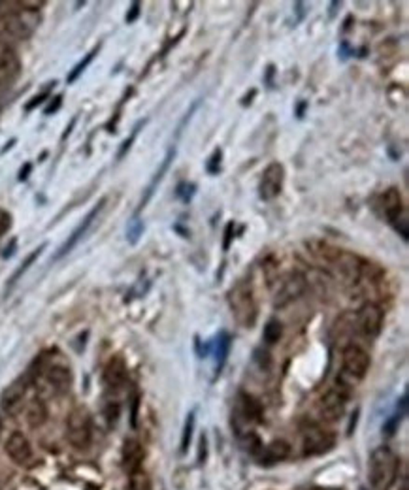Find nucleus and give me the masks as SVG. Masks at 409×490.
Instances as JSON below:
<instances>
[{"mask_svg":"<svg viewBox=\"0 0 409 490\" xmlns=\"http://www.w3.org/2000/svg\"><path fill=\"white\" fill-rule=\"evenodd\" d=\"M228 306H230L234 319L240 326L253 328L257 325L258 307L249 279H240L232 289L228 290Z\"/></svg>","mask_w":409,"mask_h":490,"instance_id":"obj_1","label":"nucleus"},{"mask_svg":"<svg viewBox=\"0 0 409 490\" xmlns=\"http://www.w3.org/2000/svg\"><path fill=\"white\" fill-rule=\"evenodd\" d=\"M398 466L400 460L391 447H377L370 456V484L377 490H386L396 481Z\"/></svg>","mask_w":409,"mask_h":490,"instance_id":"obj_2","label":"nucleus"},{"mask_svg":"<svg viewBox=\"0 0 409 490\" xmlns=\"http://www.w3.org/2000/svg\"><path fill=\"white\" fill-rule=\"evenodd\" d=\"M66 437L72 447L76 449H87L93 439V428H91V419L85 409L77 408L70 411L68 420H66Z\"/></svg>","mask_w":409,"mask_h":490,"instance_id":"obj_3","label":"nucleus"},{"mask_svg":"<svg viewBox=\"0 0 409 490\" xmlns=\"http://www.w3.org/2000/svg\"><path fill=\"white\" fill-rule=\"evenodd\" d=\"M381 206L386 215V221L402 234L403 240H408V213L403 206V198L396 187H391L385 195L381 196Z\"/></svg>","mask_w":409,"mask_h":490,"instance_id":"obj_4","label":"nucleus"},{"mask_svg":"<svg viewBox=\"0 0 409 490\" xmlns=\"http://www.w3.org/2000/svg\"><path fill=\"white\" fill-rule=\"evenodd\" d=\"M302 447L306 456L325 455L334 447V436L319 426H308L302 434Z\"/></svg>","mask_w":409,"mask_h":490,"instance_id":"obj_5","label":"nucleus"},{"mask_svg":"<svg viewBox=\"0 0 409 490\" xmlns=\"http://www.w3.org/2000/svg\"><path fill=\"white\" fill-rule=\"evenodd\" d=\"M283 181H285V168L279 162H272L266 166L263 177H260V185H258V195L263 200H274L281 195L283 189Z\"/></svg>","mask_w":409,"mask_h":490,"instance_id":"obj_6","label":"nucleus"},{"mask_svg":"<svg viewBox=\"0 0 409 490\" xmlns=\"http://www.w3.org/2000/svg\"><path fill=\"white\" fill-rule=\"evenodd\" d=\"M306 290V276L300 272L289 273L283 281H281L279 289L275 290L274 296V306L275 307H285L287 304H291L296 298L304 295Z\"/></svg>","mask_w":409,"mask_h":490,"instance_id":"obj_7","label":"nucleus"},{"mask_svg":"<svg viewBox=\"0 0 409 490\" xmlns=\"http://www.w3.org/2000/svg\"><path fill=\"white\" fill-rule=\"evenodd\" d=\"M344 370L351 378L364 379L370 370V356L363 347L349 345L344 351Z\"/></svg>","mask_w":409,"mask_h":490,"instance_id":"obj_8","label":"nucleus"},{"mask_svg":"<svg viewBox=\"0 0 409 490\" xmlns=\"http://www.w3.org/2000/svg\"><path fill=\"white\" fill-rule=\"evenodd\" d=\"M357 323L364 336L377 337L383 328V309L375 304H364L357 315Z\"/></svg>","mask_w":409,"mask_h":490,"instance_id":"obj_9","label":"nucleus"},{"mask_svg":"<svg viewBox=\"0 0 409 490\" xmlns=\"http://www.w3.org/2000/svg\"><path fill=\"white\" fill-rule=\"evenodd\" d=\"M104 204H106V198H102V200H100L99 204H96V206H94L93 209H91V212L87 213V215H85V217H83V221H82V223H80V225L76 226V228H74V232H72V234H70V238H68V240H66V242L63 243V245H61V249H58L57 254H55V259H61V257H65V254H68L72 251V249L76 247L77 242H80V240H82V238L85 236V234H87L89 226L93 225L94 219L99 217V213L102 212V207H104Z\"/></svg>","mask_w":409,"mask_h":490,"instance_id":"obj_10","label":"nucleus"},{"mask_svg":"<svg viewBox=\"0 0 409 490\" xmlns=\"http://www.w3.org/2000/svg\"><path fill=\"white\" fill-rule=\"evenodd\" d=\"M32 29H34V25H30L29 19L25 15H19V13H6L0 18V34L2 36L25 40V38H29Z\"/></svg>","mask_w":409,"mask_h":490,"instance_id":"obj_11","label":"nucleus"},{"mask_svg":"<svg viewBox=\"0 0 409 490\" xmlns=\"http://www.w3.org/2000/svg\"><path fill=\"white\" fill-rule=\"evenodd\" d=\"M4 449H6V455L19 466H25L32 460V447H30L27 436L21 432H13L12 436L8 437Z\"/></svg>","mask_w":409,"mask_h":490,"instance_id":"obj_12","label":"nucleus"},{"mask_svg":"<svg viewBox=\"0 0 409 490\" xmlns=\"http://www.w3.org/2000/svg\"><path fill=\"white\" fill-rule=\"evenodd\" d=\"M345 404H347V392H344L341 389H330L321 398L322 417L328 420L339 419L345 411Z\"/></svg>","mask_w":409,"mask_h":490,"instance_id":"obj_13","label":"nucleus"},{"mask_svg":"<svg viewBox=\"0 0 409 490\" xmlns=\"http://www.w3.org/2000/svg\"><path fill=\"white\" fill-rule=\"evenodd\" d=\"M121 458H123V470L130 475L136 470H141V464H144V458H146V451H144L138 439H127L123 445Z\"/></svg>","mask_w":409,"mask_h":490,"instance_id":"obj_14","label":"nucleus"},{"mask_svg":"<svg viewBox=\"0 0 409 490\" xmlns=\"http://www.w3.org/2000/svg\"><path fill=\"white\" fill-rule=\"evenodd\" d=\"M104 383L111 390L121 389L127 383V364L121 356H111L104 368Z\"/></svg>","mask_w":409,"mask_h":490,"instance_id":"obj_15","label":"nucleus"},{"mask_svg":"<svg viewBox=\"0 0 409 490\" xmlns=\"http://www.w3.org/2000/svg\"><path fill=\"white\" fill-rule=\"evenodd\" d=\"M19 74V59L8 44L0 41V83H6Z\"/></svg>","mask_w":409,"mask_h":490,"instance_id":"obj_16","label":"nucleus"},{"mask_svg":"<svg viewBox=\"0 0 409 490\" xmlns=\"http://www.w3.org/2000/svg\"><path fill=\"white\" fill-rule=\"evenodd\" d=\"M25 392H27V385H25L23 379H18V381L8 385L6 389L2 390V394H0V406H2V409L13 411L25 398Z\"/></svg>","mask_w":409,"mask_h":490,"instance_id":"obj_17","label":"nucleus"},{"mask_svg":"<svg viewBox=\"0 0 409 490\" xmlns=\"http://www.w3.org/2000/svg\"><path fill=\"white\" fill-rule=\"evenodd\" d=\"M238 411L247 423H263V406L257 398H253L246 392L238 394Z\"/></svg>","mask_w":409,"mask_h":490,"instance_id":"obj_18","label":"nucleus"},{"mask_svg":"<svg viewBox=\"0 0 409 490\" xmlns=\"http://www.w3.org/2000/svg\"><path fill=\"white\" fill-rule=\"evenodd\" d=\"M174 159H175V148H170V149H168V153H166V157H164L163 162H161V166H158V170L155 172V176H153L151 183L147 185L146 195H144V198H141V202H140V209H141V207H146V206H147V202L151 200L153 193L157 191V185L161 183V181H163L164 174L168 172L170 165H172V160H174ZM140 209H138V212H140Z\"/></svg>","mask_w":409,"mask_h":490,"instance_id":"obj_19","label":"nucleus"},{"mask_svg":"<svg viewBox=\"0 0 409 490\" xmlns=\"http://www.w3.org/2000/svg\"><path fill=\"white\" fill-rule=\"evenodd\" d=\"M46 378L47 381L55 387V389H61V390L68 389L72 383L70 368L63 366V364H53V366L47 368Z\"/></svg>","mask_w":409,"mask_h":490,"instance_id":"obj_20","label":"nucleus"},{"mask_svg":"<svg viewBox=\"0 0 409 490\" xmlns=\"http://www.w3.org/2000/svg\"><path fill=\"white\" fill-rule=\"evenodd\" d=\"M47 420V408L46 404L42 402L40 398H34L27 408V425L30 428H40L46 425Z\"/></svg>","mask_w":409,"mask_h":490,"instance_id":"obj_21","label":"nucleus"},{"mask_svg":"<svg viewBox=\"0 0 409 490\" xmlns=\"http://www.w3.org/2000/svg\"><path fill=\"white\" fill-rule=\"evenodd\" d=\"M338 262L339 270H341V273H344L345 278L349 279V281H357V278L360 276V264H358L357 257L347 253H339Z\"/></svg>","mask_w":409,"mask_h":490,"instance_id":"obj_22","label":"nucleus"},{"mask_svg":"<svg viewBox=\"0 0 409 490\" xmlns=\"http://www.w3.org/2000/svg\"><path fill=\"white\" fill-rule=\"evenodd\" d=\"M289 455H291V445L287 441H283V439L272 441L270 445H266V449H264V458L270 462L285 460Z\"/></svg>","mask_w":409,"mask_h":490,"instance_id":"obj_23","label":"nucleus"},{"mask_svg":"<svg viewBox=\"0 0 409 490\" xmlns=\"http://www.w3.org/2000/svg\"><path fill=\"white\" fill-rule=\"evenodd\" d=\"M230 345H232L230 334H228V332H221V334H219V337H217V343H215L217 372H221V368L225 366V362H227V359H228V353H230Z\"/></svg>","mask_w":409,"mask_h":490,"instance_id":"obj_24","label":"nucleus"},{"mask_svg":"<svg viewBox=\"0 0 409 490\" xmlns=\"http://www.w3.org/2000/svg\"><path fill=\"white\" fill-rule=\"evenodd\" d=\"M129 490H153L151 477L146 470H136L129 475Z\"/></svg>","mask_w":409,"mask_h":490,"instance_id":"obj_25","label":"nucleus"},{"mask_svg":"<svg viewBox=\"0 0 409 490\" xmlns=\"http://www.w3.org/2000/svg\"><path fill=\"white\" fill-rule=\"evenodd\" d=\"M281 336H283V325L277 319H270L266 323V326H264V342L268 343V345H275L281 340Z\"/></svg>","mask_w":409,"mask_h":490,"instance_id":"obj_26","label":"nucleus"},{"mask_svg":"<svg viewBox=\"0 0 409 490\" xmlns=\"http://www.w3.org/2000/svg\"><path fill=\"white\" fill-rule=\"evenodd\" d=\"M194 423H196V413L191 411L185 419V426H183V434H182V455H185L189 451V445H191V439H193V432H194Z\"/></svg>","mask_w":409,"mask_h":490,"instance_id":"obj_27","label":"nucleus"},{"mask_svg":"<svg viewBox=\"0 0 409 490\" xmlns=\"http://www.w3.org/2000/svg\"><path fill=\"white\" fill-rule=\"evenodd\" d=\"M99 49H100V46H96V48H94L93 51H89V53L85 55V57H83V59L80 60V63H77L76 66H74V70H72L70 74H68V83H74L77 79V77L82 76L83 72H85V68H87V66L91 65V63H93V59H94V57H96V53H99Z\"/></svg>","mask_w":409,"mask_h":490,"instance_id":"obj_28","label":"nucleus"},{"mask_svg":"<svg viewBox=\"0 0 409 490\" xmlns=\"http://www.w3.org/2000/svg\"><path fill=\"white\" fill-rule=\"evenodd\" d=\"M44 247H46V243H44V245H40V247H38V249H34V251H32V253H30L29 257H27V259L23 260V264L19 266L18 270H15V272H13L12 279H10V287H12V285H15V283H18V281H19V278H21V276H23V273L27 272V270H29V268H30V264H32V262H34V260L38 259V257H40V254H42V251H44Z\"/></svg>","mask_w":409,"mask_h":490,"instance_id":"obj_29","label":"nucleus"},{"mask_svg":"<svg viewBox=\"0 0 409 490\" xmlns=\"http://www.w3.org/2000/svg\"><path fill=\"white\" fill-rule=\"evenodd\" d=\"M141 232H144V225H141L140 219L134 217L129 223V228H127V240H129L130 243H136L140 240Z\"/></svg>","mask_w":409,"mask_h":490,"instance_id":"obj_30","label":"nucleus"},{"mask_svg":"<svg viewBox=\"0 0 409 490\" xmlns=\"http://www.w3.org/2000/svg\"><path fill=\"white\" fill-rule=\"evenodd\" d=\"M253 361L257 362V366L260 368V370H266L268 372L270 368H272V356H270L268 351H264V349H255V354H253Z\"/></svg>","mask_w":409,"mask_h":490,"instance_id":"obj_31","label":"nucleus"},{"mask_svg":"<svg viewBox=\"0 0 409 490\" xmlns=\"http://www.w3.org/2000/svg\"><path fill=\"white\" fill-rule=\"evenodd\" d=\"M221 160H222V151L221 149H215L213 155L210 157V160H208V165H206V168H208V172H210L211 176H217V174L221 172Z\"/></svg>","mask_w":409,"mask_h":490,"instance_id":"obj_32","label":"nucleus"},{"mask_svg":"<svg viewBox=\"0 0 409 490\" xmlns=\"http://www.w3.org/2000/svg\"><path fill=\"white\" fill-rule=\"evenodd\" d=\"M144 123H140V124H136L134 127V130H132V134H130L127 140L123 142V146H121V149H119V153H117V159H123L125 155L129 153V149L132 148V143H134V140H136V136H138V132H140V127Z\"/></svg>","mask_w":409,"mask_h":490,"instance_id":"obj_33","label":"nucleus"},{"mask_svg":"<svg viewBox=\"0 0 409 490\" xmlns=\"http://www.w3.org/2000/svg\"><path fill=\"white\" fill-rule=\"evenodd\" d=\"M193 195H194V185H189V183L180 185V189H177V196H182L183 202L191 200V198H193Z\"/></svg>","mask_w":409,"mask_h":490,"instance_id":"obj_34","label":"nucleus"},{"mask_svg":"<svg viewBox=\"0 0 409 490\" xmlns=\"http://www.w3.org/2000/svg\"><path fill=\"white\" fill-rule=\"evenodd\" d=\"M232 240H234V223H228V225L225 226V240H222V249H225V251L230 249Z\"/></svg>","mask_w":409,"mask_h":490,"instance_id":"obj_35","label":"nucleus"},{"mask_svg":"<svg viewBox=\"0 0 409 490\" xmlns=\"http://www.w3.org/2000/svg\"><path fill=\"white\" fill-rule=\"evenodd\" d=\"M10 226H12V217H10L8 213L0 212V236L6 234V232L10 231Z\"/></svg>","mask_w":409,"mask_h":490,"instance_id":"obj_36","label":"nucleus"},{"mask_svg":"<svg viewBox=\"0 0 409 490\" xmlns=\"http://www.w3.org/2000/svg\"><path fill=\"white\" fill-rule=\"evenodd\" d=\"M402 419H403L402 415H398V413L394 415L392 419H389V423H386L385 428H383V430L386 432V436H392V434H394V430H396L398 423H400V420H402Z\"/></svg>","mask_w":409,"mask_h":490,"instance_id":"obj_37","label":"nucleus"},{"mask_svg":"<svg viewBox=\"0 0 409 490\" xmlns=\"http://www.w3.org/2000/svg\"><path fill=\"white\" fill-rule=\"evenodd\" d=\"M47 95H49V91H44V93H42V95L34 96V98H32V101H30V102H27V106H25V110H27V112H30V110H34L36 106H40L42 102H44V101H46V98H47Z\"/></svg>","mask_w":409,"mask_h":490,"instance_id":"obj_38","label":"nucleus"},{"mask_svg":"<svg viewBox=\"0 0 409 490\" xmlns=\"http://www.w3.org/2000/svg\"><path fill=\"white\" fill-rule=\"evenodd\" d=\"M140 15V2H132L129 13H127V23H134L136 19Z\"/></svg>","mask_w":409,"mask_h":490,"instance_id":"obj_39","label":"nucleus"},{"mask_svg":"<svg viewBox=\"0 0 409 490\" xmlns=\"http://www.w3.org/2000/svg\"><path fill=\"white\" fill-rule=\"evenodd\" d=\"M117 417H119V406L117 404H110L106 408V419L110 420V423H115Z\"/></svg>","mask_w":409,"mask_h":490,"instance_id":"obj_40","label":"nucleus"},{"mask_svg":"<svg viewBox=\"0 0 409 490\" xmlns=\"http://www.w3.org/2000/svg\"><path fill=\"white\" fill-rule=\"evenodd\" d=\"M61 106H63V96H55L51 101V104L46 108V115H53Z\"/></svg>","mask_w":409,"mask_h":490,"instance_id":"obj_41","label":"nucleus"},{"mask_svg":"<svg viewBox=\"0 0 409 490\" xmlns=\"http://www.w3.org/2000/svg\"><path fill=\"white\" fill-rule=\"evenodd\" d=\"M138 406H140V398L134 396V402H132V415H130V419H132V428H136V423H138Z\"/></svg>","mask_w":409,"mask_h":490,"instance_id":"obj_42","label":"nucleus"},{"mask_svg":"<svg viewBox=\"0 0 409 490\" xmlns=\"http://www.w3.org/2000/svg\"><path fill=\"white\" fill-rule=\"evenodd\" d=\"M30 172H32V165H30V162H25V165H23V168H21V170H19V176H18V179H19V181H25V179H27V177H29V174H30Z\"/></svg>","mask_w":409,"mask_h":490,"instance_id":"obj_43","label":"nucleus"},{"mask_svg":"<svg viewBox=\"0 0 409 490\" xmlns=\"http://www.w3.org/2000/svg\"><path fill=\"white\" fill-rule=\"evenodd\" d=\"M15 245H18V240L13 238L12 242H10V245H8V247H6V251L2 253V257H4V259H10V257H12L13 251H15Z\"/></svg>","mask_w":409,"mask_h":490,"instance_id":"obj_44","label":"nucleus"},{"mask_svg":"<svg viewBox=\"0 0 409 490\" xmlns=\"http://www.w3.org/2000/svg\"><path fill=\"white\" fill-rule=\"evenodd\" d=\"M304 110H306V102H302V104L298 106V113H296V115H298V117H302V115H304Z\"/></svg>","mask_w":409,"mask_h":490,"instance_id":"obj_45","label":"nucleus"}]
</instances>
